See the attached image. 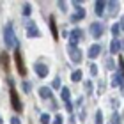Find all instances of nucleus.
<instances>
[{
	"instance_id": "8",
	"label": "nucleus",
	"mask_w": 124,
	"mask_h": 124,
	"mask_svg": "<svg viewBox=\"0 0 124 124\" xmlns=\"http://www.w3.org/2000/svg\"><path fill=\"white\" fill-rule=\"evenodd\" d=\"M27 36L29 37H41V32H39L37 25L34 23V21H29V23H27Z\"/></svg>"
},
{
	"instance_id": "29",
	"label": "nucleus",
	"mask_w": 124,
	"mask_h": 124,
	"mask_svg": "<svg viewBox=\"0 0 124 124\" xmlns=\"http://www.w3.org/2000/svg\"><path fill=\"white\" fill-rule=\"evenodd\" d=\"M89 69H91V75H98V66H96V64H91V67H89Z\"/></svg>"
},
{
	"instance_id": "25",
	"label": "nucleus",
	"mask_w": 124,
	"mask_h": 124,
	"mask_svg": "<svg viewBox=\"0 0 124 124\" xmlns=\"http://www.w3.org/2000/svg\"><path fill=\"white\" fill-rule=\"evenodd\" d=\"M83 87H85V92H87V94H92V82H91V80H87Z\"/></svg>"
},
{
	"instance_id": "23",
	"label": "nucleus",
	"mask_w": 124,
	"mask_h": 124,
	"mask_svg": "<svg viewBox=\"0 0 124 124\" xmlns=\"http://www.w3.org/2000/svg\"><path fill=\"white\" fill-rule=\"evenodd\" d=\"M39 121H41V124H50V121H52V117H50L48 114H43V115H41V119H39Z\"/></svg>"
},
{
	"instance_id": "13",
	"label": "nucleus",
	"mask_w": 124,
	"mask_h": 124,
	"mask_svg": "<svg viewBox=\"0 0 124 124\" xmlns=\"http://www.w3.org/2000/svg\"><path fill=\"white\" fill-rule=\"evenodd\" d=\"M105 9H106V2H103V0H98V2L94 4V11L98 16H103L105 14Z\"/></svg>"
},
{
	"instance_id": "4",
	"label": "nucleus",
	"mask_w": 124,
	"mask_h": 124,
	"mask_svg": "<svg viewBox=\"0 0 124 124\" xmlns=\"http://www.w3.org/2000/svg\"><path fill=\"white\" fill-rule=\"evenodd\" d=\"M67 52H69V59L75 62V64H80V62H82V52L76 46L69 44V46H67Z\"/></svg>"
},
{
	"instance_id": "26",
	"label": "nucleus",
	"mask_w": 124,
	"mask_h": 124,
	"mask_svg": "<svg viewBox=\"0 0 124 124\" xmlns=\"http://www.w3.org/2000/svg\"><path fill=\"white\" fill-rule=\"evenodd\" d=\"M96 124H103V114H101V110L96 112Z\"/></svg>"
},
{
	"instance_id": "2",
	"label": "nucleus",
	"mask_w": 124,
	"mask_h": 124,
	"mask_svg": "<svg viewBox=\"0 0 124 124\" xmlns=\"http://www.w3.org/2000/svg\"><path fill=\"white\" fill-rule=\"evenodd\" d=\"M11 83V87H9V94H11V105H13V108L18 112V114H21L23 112V105H21V99H20V96L18 92H16V89H14V83L13 80H9Z\"/></svg>"
},
{
	"instance_id": "34",
	"label": "nucleus",
	"mask_w": 124,
	"mask_h": 124,
	"mask_svg": "<svg viewBox=\"0 0 124 124\" xmlns=\"http://www.w3.org/2000/svg\"><path fill=\"white\" fill-rule=\"evenodd\" d=\"M0 124H2V117H0Z\"/></svg>"
},
{
	"instance_id": "17",
	"label": "nucleus",
	"mask_w": 124,
	"mask_h": 124,
	"mask_svg": "<svg viewBox=\"0 0 124 124\" xmlns=\"http://www.w3.org/2000/svg\"><path fill=\"white\" fill-rule=\"evenodd\" d=\"M0 62H2V67H4V71H9V55L2 52L0 53Z\"/></svg>"
},
{
	"instance_id": "12",
	"label": "nucleus",
	"mask_w": 124,
	"mask_h": 124,
	"mask_svg": "<svg viewBox=\"0 0 124 124\" xmlns=\"http://www.w3.org/2000/svg\"><path fill=\"white\" fill-rule=\"evenodd\" d=\"M87 55H89V59H98L101 55V46H99V44H92V46L89 48Z\"/></svg>"
},
{
	"instance_id": "24",
	"label": "nucleus",
	"mask_w": 124,
	"mask_h": 124,
	"mask_svg": "<svg viewBox=\"0 0 124 124\" xmlns=\"http://www.w3.org/2000/svg\"><path fill=\"white\" fill-rule=\"evenodd\" d=\"M21 87H23V91H25L27 94L32 91V83H30V82H23V83H21Z\"/></svg>"
},
{
	"instance_id": "5",
	"label": "nucleus",
	"mask_w": 124,
	"mask_h": 124,
	"mask_svg": "<svg viewBox=\"0 0 124 124\" xmlns=\"http://www.w3.org/2000/svg\"><path fill=\"white\" fill-rule=\"evenodd\" d=\"M82 39H83V30H80V29H73L71 30V34H69V44L76 46Z\"/></svg>"
},
{
	"instance_id": "16",
	"label": "nucleus",
	"mask_w": 124,
	"mask_h": 124,
	"mask_svg": "<svg viewBox=\"0 0 124 124\" xmlns=\"http://www.w3.org/2000/svg\"><path fill=\"white\" fill-rule=\"evenodd\" d=\"M39 96L43 99H52V89L50 87H41L39 89Z\"/></svg>"
},
{
	"instance_id": "22",
	"label": "nucleus",
	"mask_w": 124,
	"mask_h": 124,
	"mask_svg": "<svg viewBox=\"0 0 124 124\" xmlns=\"http://www.w3.org/2000/svg\"><path fill=\"white\" fill-rule=\"evenodd\" d=\"M30 13H32V5L30 4H23V16H30Z\"/></svg>"
},
{
	"instance_id": "27",
	"label": "nucleus",
	"mask_w": 124,
	"mask_h": 124,
	"mask_svg": "<svg viewBox=\"0 0 124 124\" xmlns=\"http://www.w3.org/2000/svg\"><path fill=\"white\" fill-rule=\"evenodd\" d=\"M59 7H60V11H62V13H67V2L60 0V2H59Z\"/></svg>"
},
{
	"instance_id": "32",
	"label": "nucleus",
	"mask_w": 124,
	"mask_h": 124,
	"mask_svg": "<svg viewBox=\"0 0 124 124\" xmlns=\"http://www.w3.org/2000/svg\"><path fill=\"white\" fill-rule=\"evenodd\" d=\"M66 108H67V112H71V114H73V105H71V101H69V103H66Z\"/></svg>"
},
{
	"instance_id": "9",
	"label": "nucleus",
	"mask_w": 124,
	"mask_h": 124,
	"mask_svg": "<svg viewBox=\"0 0 124 124\" xmlns=\"http://www.w3.org/2000/svg\"><path fill=\"white\" fill-rule=\"evenodd\" d=\"M34 71H36V75L39 78H44V76H48V67L41 64V62H37V64H34Z\"/></svg>"
},
{
	"instance_id": "6",
	"label": "nucleus",
	"mask_w": 124,
	"mask_h": 124,
	"mask_svg": "<svg viewBox=\"0 0 124 124\" xmlns=\"http://www.w3.org/2000/svg\"><path fill=\"white\" fill-rule=\"evenodd\" d=\"M73 5L76 7V14L71 16V21H73V23H76V21H80V20L85 18V9H82V5H80L78 0H76V2H73Z\"/></svg>"
},
{
	"instance_id": "30",
	"label": "nucleus",
	"mask_w": 124,
	"mask_h": 124,
	"mask_svg": "<svg viewBox=\"0 0 124 124\" xmlns=\"http://www.w3.org/2000/svg\"><path fill=\"white\" fill-rule=\"evenodd\" d=\"M52 87H53V89H59V87H60V78H59V76H57V78H55V80H53Z\"/></svg>"
},
{
	"instance_id": "19",
	"label": "nucleus",
	"mask_w": 124,
	"mask_h": 124,
	"mask_svg": "<svg viewBox=\"0 0 124 124\" xmlns=\"http://www.w3.org/2000/svg\"><path fill=\"white\" fill-rule=\"evenodd\" d=\"M83 78V73L80 71V69H76V71H73V75H71V80L73 82H80Z\"/></svg>"
},
{
	"instance_id": "21",
	"label": "nucleus",
	"mask_w": 124,
	"mask_h": 124,
	"mask_svg": "<svg viewBox=\"0 0 124 124\" xmlns=\"http://www.w3.org/2000/svg\"><path fill=\"white\" fill-rule=\"evenodd\" d=\"M110 30H112V34H114V37H117V36H119V32H121V25L119 23H114Z\"/></svg>"
},
{
	"instance_id": "33",
	"label": "nucleus",
	"mask_w": 124,
	"mask_h": 124,
	"mask_svg": "<svg viewBox=\"0 0 124 124\" xmlns=\"http://www.w3.org/2000/svg\"><path fill=\"white\" fill-rule=\"evenodd\" d=\"M119 25H121V30H124V16L121 18V23H119Z\"/></svg>"
},
{
	"instance_id": "1",
	"label": "nucleus",
	"mask_w": 124,
	"mask_h": 124,
	"mask_svg": "<svg viewBox=\"0 0 124 124\" xmlns=\"http://www.w3.org/2000/svg\"><path fill=\"white\" fill-rule=\"evenodd\" d=\"M4 43H5L7 48H18V39H16L14 29H13L11 23H7L4 27Z\"/></svg>"
},
{
	"instance_id": "28",
	"label": "nucleus",
	"mask_w": 124,
	"mask_h": 124,
	"mask_svg": "<svg viewBox=\"0 0 124 124\" xmlns=\"http://www.w3.org/2000/svg\"><path fill=\"white\" fill-rule=\"evenodd\" d=\"M53 124H64V119H62V115H60V114H57V115H55Z\"/></svg>"
},
{
	"instance_id": "7",
	"label": "nucleus",
	"mask_w": 124,
	"mask_h": 124,
	"mask_svg": "<svg viewBox=\"0 0 124 124\" xmlns=\"http://www.w3.org/2000/svg\"><path fill=\"white\" fill-rule=\"evenodd\" d=\"M91 34H92V37L94 39H99L101 36H103V32H105V29H103V25L99 23V21H94V23L91 25Z\"/></svg>"
},
{
	"instance_id": "14",
	"label": "nucleus",
	"mask_w": 124,
	"mask_h": 124,
	"mask_svg": "<svg viewBox=\"0 0 124 124\" xmlns=\"http://www.w3.org/2000/svg\"><path fill=\"white\" fill-rule=\"evenodd\" d=\"M50 30H52L53 39L57 41V39H59V30H57V23H55V18H53V16H50Z\"/></svg>"
},
{
	"instance_id": "11",
	"label": "nucleus",
	"mask_w": 124,
	"mask_h": 124,
	"mask_svg": "<svg viewBox=\"0 0 124 124\" xmlns=\"http://www.w3.org/2000/svg\"><path fill=\"white\" fill-rule=\"evenodd\" d=\"M121 48H122V43L117 37H114V39H112V43H110V53L112 55H117L121 52Z\"/></svg>"
},
{
	"instance_id": "15",
	"label": "nucleus",
	"mask_w": 124,
	"mask_h": 124,
	"mask_svg": "<svg viewBox=\"0 0 124 124\" xmlns=\"http://www.w3.org/2000/svg\"><path fill=\"white\" fill-rule=\"evenodd\" d=\"M106 7H108V14L115 16L119 11V2H106Z\"/></svg>"
},
{
	"instance_id": "3",
	"label": "nucleus",
	"mask_w": 124,
	"mask_h": 124,
	"mask_svg": "<svg viewBox=\"0 0 124 124\" xmlns=\"http://www.w3.org/2000/svg\"><path fill=\"white\" fill-rule=\"evenodd\" d=\"M14 62H16V69H18V73L21 76H25L27 75V67H25V62H23V55H21V52L18 48H16V52H14Z\"/></svg>"
},
{
	"instance_id": "18",
	"label": "nucleus",
	"mask_w": 124,
	"mask_h": 124,
	"mask_svg": "<svg viewBox=\"0 0 124 124\" xmlns=\"http://www.w3.org/2000/svg\"><path fill=\"white\" fill-rule=\"evenodd\" d=\"M60 98H62V101H64V103H69V101H71V92H69V89H67V87L62 89Z\"/></svg>"
},
{
	"instance_id": "20",
	"label": "nucleus",
	"mask_w": 124,
	"mask_h": 124,
	"mask_svg": "<svg viewBox=\"0 0 124 124\" xmlns=\"http://www.w3.org/2000/svg\"><path fill=\"white\" fill-rule=\"evenodd\" d=\"M110 124H121V115L117 114V112H114V114H112V119H110Z\"/></svg>"
},
{
	"instance_id": "10",
	"label": "nucleus",
	"mask_w": 124,
	"mask_h": 124,
	"mask_svg": "<svg viewBox=\"0 0 124 124\" xmlns=\"http://www.w3.org/2000/svg\"><path fill=\"white\" fill-rule=\"evenodd\" d=\"M124 83V73L117 71L114 76H112V87H122Z\"/></svg>"
},
{
	"instance_id": "31",
	"label": "nucleus",
	"mask_w": 124,
	"mask_h": 124,
	"mask_svg": "<svg viewBox=\"0 0 124 124\" xmlns=\"http://www.w3.org/2000/svg\"><path fill=\"white\" fill-rule=\"evenodd\" d=\"M11 124H21V121L18 117H11Z\"/></svg>"
}]
</instances>
